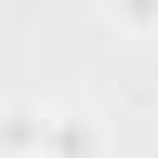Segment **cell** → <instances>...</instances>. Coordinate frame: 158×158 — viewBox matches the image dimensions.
I'll use <instances>...</instances> for the list:
<instances>
[{
	"label": "cell",
	"mask_w": 158,
	"mask_h": 158,
	"mask_svg": "<svg viewBox=\"0 0 158 158\" xmlns=\"http://www.w3.org/2000/svg\"><path fill=\"white\" fill-rule=\"evenodd\" d=\"M44 109L35 104H10L0 109V158H40L44 148Z\"/></svg>",
	"instance_id": "2"
},
{
	"label": "cell",
	"mask_w": 158,
	"mask_h": 158,
	"mask_svg": "<svg viewBox=\"0 0 158 158\" xmlns=\"http://www.w3.org/2000/svg\"><path fill=\"white\" fill-rule=\"evenodd\" d=\"M109 10L128 35H153L158 30V0H109Z\"/></svg>",
	"instance_id": "3"
},
{
	"label": "cell",
	"mask_w": 158,
	"mask_h": 158,
	"mask_svg": "<svg viewBox=\"0 0 158 158\" xmlns=\"http://www.w3.org/2000/svg\"><path fill=\"white\" fill-rule=\"evenodd\" d=\"M40 158H104V128L89 114H49L44 118V148Z\"/></svg>",
	"instance_id": "1"
}]
</instances>
